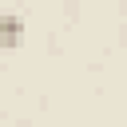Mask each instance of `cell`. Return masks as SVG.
Segmentation results:
<instances>
[{
  "instance_id": "1",
  "label": "cell",
  "mask_w": 127,
  "mask_h": 127,
  "mask_svg": "<svg viewBox=\"0 0 127 127\" xmlns=\"http://www.w3.org/2000/svg\"><path fill=\"white\" fill-rule=\"evenodd\" d=\"M24 40V16L20 12H4L0 16V48H16Z\"/></svg>"
}]
</instances>
